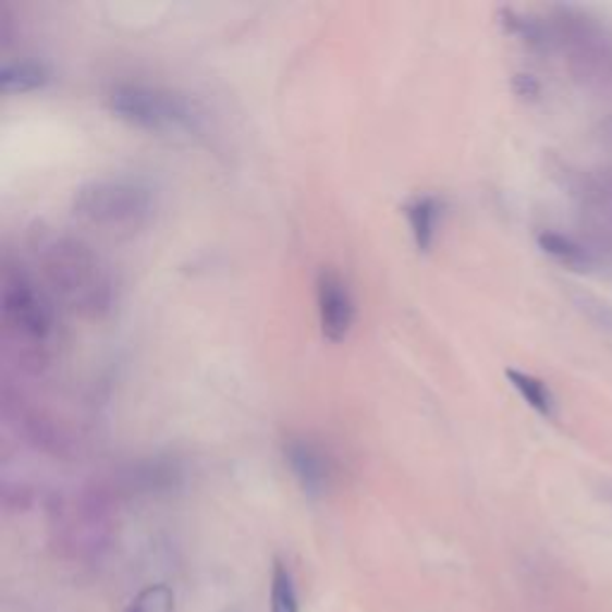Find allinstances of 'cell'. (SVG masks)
I'll return each mask as SVG.
<instances>
[{
	"label": "cell",
	"instance_id": "6",
	"mask_svg": "<svg viewBox=\"0 0 612 612\" xmlns=\"http://www.w3.org/2000/svg\"><path fill=\"white\" fill-rule=\"evenodd\" d=\"M285 462L304 495L323 498L333 481V460L309 438H290L285 443Z\"/></svg>",
	"mask_w": 612,
	"mask_h": 612
},
{
	"label": "cell",
	"instance_id": "10",
	"mask_svg": "<svg viewBox=\"0 0 612 612\" xmlns=\"http://www.w3.org/2000/svg\"><path fill=\"white\" fill-rule=\"evenodd\" d=\"M538 247H541L548 256H553L555 261L565 264L570 268H577V271L591 264L589 252L572 237L560 235V232H543V235H538Z\"/></svg>",
	"mask_w": 612,
	"mask_h": 612
},
{
	"label": "cell",
	"instance_id": "11",
	"mask_svg": "<svg viewBox=\"0 0 612 612\" xmlns=\"http://www.w3.org/2000/svg\"><path fill=\"white\" fill-rule=\"evenodd\" d=\"M271 612H299L295 577L283 560H273L271 570Z\"/></svg>",
	"mask_w": 612,
	"mask_h": 612
},
{
	"label": "cell",
	"instance_id": "13",
	"mask_svg": "<svg viewBox=\"0 0 612 612\" xmlns=\"http://www.w3.org/2000/svg\"><path fill=\"white\" fill-rule=\"evenodd\" d=\"M514 91L534 99V96H538V91H541V87H538V82L531 75H517L514 77Z\"/></svg>",
	"mask_w": 612,
	"mask_h": 612
},
{
	"label": "cell",
	"instance_id": "1",
	"mask_svg": "<svg viewBox=\"0 0 612 612\" xmlns=\"http://www.w3.org/2000/svg\"><path fill=\"white\" fill-rule=\"evenodd\" d=\"M46 273L53 287L75 309L91 314L108 309L113 297V280L89 247L75 240H56L46 252Z\"/></svg>",
	"mask_w": 612,
	"mask_h": 612
},
{
	"label": "cell",
	"instance_id": "2",
	"mask_svg": "<svg viewBox=\"0 0 612 612\" xmlns=\"http://www.w3.org/2000/svg\"><path fill=\"white\" fill-rule=\"evenodd\" d=\"M154 206V189L127 178L89 182L72 199L75 216L99 228H137L151 218Z\"/></svg>",
	"mask_w": 612,
	"mask_h": 612
},
{
	"label": "cell",
	"instance_id": "4",
	"mask_svg": "<svg viewBox=\"0 0 612 612\" xmlns=\"http://www.w3.org/2000/svg\"><path fill=\"white\" fill-rule=\"evenodd\" d=\"M3 316L10 328H17L32 340H46L51 335L53 314L39 290L24 276L3 278Z\"/></svg>",
	"mask_w": 612,
	"mask_h": 612
},
{
	"label": "cell",
	"instance_id": "14",
	"mask_svg": "<svg viewBox=\"0 0 612 612\" xmlns=\"http://www.w3.org/2000/svg\"><path fill=\"white\" fill-rule=\"evenodd\" d=\"M223 612H242L240 608H228V610H223Z\"/></svg>",
	"mask_w": 612,
	"mask_h": 612
},
{
	"label": "cell",
	"instance_id": "3",
	"mask_svg": "<svg viewBox=\"0 0 612 612\" xmlns=\"http://www.w3.org/2000/svg\"><path fill=\"white\" fill-rule=\"evenodd\" d=\"M108 108L130 125L151 132H192L201 118L187 96L146 84H120L108 94Z\"/></svg>",
	"mask_w": 612,
	"mask_h": 612
},
{
	"label": "cell",
	"instance_id": "9",
	"mask_svg": "<svg viewBox=\"0 0 612 612\" xmlns=\"http://www.w3.org/2000/svg\"><path fill=\"white\" fill-rule=\"evenodd\" d=\"M505 376H507V381L512 383V388L524 397L526 405L536 409L541 416H546V419H555V416H558V400H555L553 393H550V388L541 381V378H536L531 374H524L519 369H507Z\"/></svg>",
	"mask_w": 612,
	"mask_h": 612
},
{
	"label": "cell",
	"instance_id": "8",
	"mask_svg": "<svg viewBox=\"0 0 612 612\" xmlns=\"http://www.w3.org/2000/svg\"><path fill=\"white\" fill-rule=\"evenodd\" d=\"M48 79H51V72L44 63H36V60H15V63H5L0 70V89L5 94H27L41 89Z\"/></svg>",
	"mask_w": 612,
	"mask_h": 612
},
{
	"label": "cell",
	"instance_id": "12",
	"mask_svg": "<svg viewBox=\"0 0 612 612\" xmlns=\"http://www.w3.org/2000/svg\"><path fill=\"white\" fill-rule=\"evenodd\" d=\"M125 612H175V593L168 584H151L132 598Z\"/></svg>",
	"mask_w": 612,
	"mask_h": 612
},
{
	"label": "cell",
	"instance_id": "5",
	"mask_svg": "<svg viewBox=\"0 0 612 612\" xmlns=\"http://www.w3.org/2000/svg\"><path fill=\"white\" fill-rule=\"evenodd\" d=\"M316 304L321 333L330 342L345 340L354 323V299L345 280L330 268H323L316 278Z\"/></svg>",
	"mask_w": 612,
	"mask_h": 612
},
{
	"label": "cell",
	"instance_id": "7",
	"mask_svg": "<svg viewBox=\"0 0 612 612\" xmlns=\"http://www.w3.org/2000/svg\"><path fill=\"white\" fill-rule=\"evenodd\" d=\"M405 211H407L416 249L428 252L433 247L436 228H438L440 213H443V204H440V199L433 197V194H419V197H414L407 204Z\"/></svg>",
	"mask_w": 612,
	"mask_h": 612
}]
</instances>
